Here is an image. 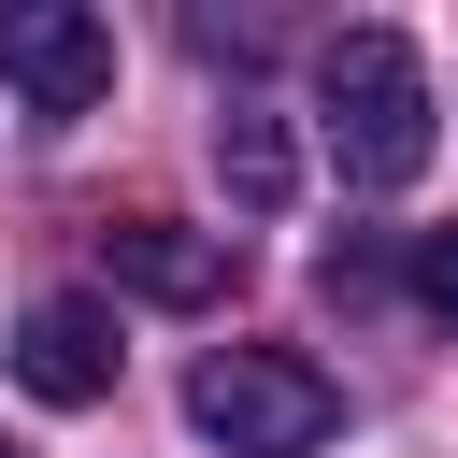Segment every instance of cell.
Masks as SVG:
<instances>
[{
  "mask_svg": "<svg viewBox=\"0 0 458 458\" xmlns=\"http://www.w3.org/2000/svg\"><path fill=\"white\" fill-rule=\"evenodd\" d=\"M0 458H14V444H0Z\"/></svg>",
  "mask_w": 458,
  "mask_h": 458,
  "instance_id": "cell-8",
  "label": "cell"
},
{
  "mask_svg": "<svg viewBox=\"0 0 458 458\" xmlns=\"http://www.w3.org/2000/svg\"><path fill=\"white\" fill-rule=\"evenodd\" d=\"M0 72L43 100V114H86L114 86V29L86 0H0Z\"/></svg>",
  "mask_w": 458,
  "mask_h": 458,
  "instance_id": "cell-3",
  "label": "cell"
},
{
  "mask_svg": "<svg viewBox=\"0 0 458 458\" xmlns=\"http://www.w3.org/2000/svg\"><path fill=\"white\" fill-rule=\"evenodd\" d=\"M186 429L229 444V458H315V444L344 429V386H329L315 358H286V344H215V358L186 372Z\"/></svg>",
  "mask_w": 458,
  "mask_h": 458,
  "instance_id": "cell-2",
  "label": "cell"
},
{
  "mask_svg": "<svg viewBox=\"0 0 458 458\" xmlns=\"http://www.w3.org/2000/svg\"><path fill=\"white\" fill-rule=\"evenodd\" d=\"M215 172H229L243 215H286V200H301V143H286V114H272V100H229V114H215Z\"/></svg>",
  "mask_w": 458,
  "mask_h": 458,
  "instance_id": "cell-6",
  "label": "cell"
},
{
  "mask_svg": "<svg viewBox=\"0 0 458 458\" xmlns=\"http://www.w3.org/2000/svg\"><path fill=\"white\" fill-rule=\"evenodd\" d=\"M415 301L458 329V229H429V243H415Z\"/></svg>",
  "mask_w": 458,
  "mask_h": 458,
  "instance_id": "cell-7",
  "label": "cell"
},
{
  "mask_svg": "<svg viewBox=\"0 0 458 458\" xmlns=\"http://www.w3.org/2000/svg\"><path fill=\"white\" fill-rule=\"evenodd\" d=\"M14 386L57 401V415H86V401L114 386V315H100V301H29V329H14Z\"/></svg>",
  "mask_w": 458,
  "mask_h": 458,
  "instance_id": "cell-5",
  "label": "cell"
},
{
  "mask_svg": "<svg viewBox=\"0 0 458 458\" xmlns=\"http://www.w3.org/2000/svg\"><path fill=\"white\" fill-rule=\"evenodd\" d=\"M100 272H114L129 301H172V315L229 301V243H215V229H172V215H114V229H100Z\"/></svg>",
  "mask_w": 458,
  "mask_h": 458,
  "instance_id": "cell-4",
  "label": "cell"
},
{
  "mask_svg": "<svg viewBox=\"0 0 458 458\" xmlns=\"http://www.w3.org/2000/svg\"><path fill=\"white\" fill-rule=\"evenodd\" d=\"M315 114H329L344 186H415V172H429V72H415L401 29H329V57H315Z\"/></svg>",
  "mask_w": 458,
  "mask_h": 458,
  "instance_id": "cell-1",
  "label": "cell"
}]
</instances>
